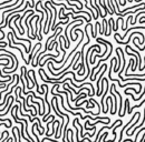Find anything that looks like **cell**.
I'll return each mask as SVG.
<instances>
[{"label": "cell", "instance_id": "3", "mask_svg": "<svg viewBox=\"0 0 145 142\" xmlns=\"http://www.w3.org/2000/svg\"><path fill=\"white\" fill-rule=\"evenodd\" d=\"M135 29H144V30H145V27H132V28H131V29H128V30H126V31H125V35H124V36H120V35L117 34V32H116L115 35L117 36V37L121 39V41H122V40L124 39V38H125V37H126V36L128 35V32H130V31H132V30H135Z\"/></svg>", "mask_w": 145, "mask_h": 142}, {"label": "cell", "instance_id": "5", "mask_svg": "<svg viewBox=\"0 0 145 142\" xmlns=\"http://www.w3.org/2000/svg\"><path fill=\"white\" fill-rule=\"evenodd\" d=\"M144 122H145V109H144V117H143V120H142V122H141V124H139V125H137V127H134V128H133V130H132V132H130V134H128V136H133V134H134L135 133V131H136V130L137 129H140V128H141L142 127V125H143L144 124Z\"/></svg>", "mask_w": 145, "mask_h": 142}, {"label": "cell", "instance_id": "8", "mask_svg": "<svg viewBox=\"0 0 145 142\" xmlns=\"http://www.w3.org/2000/svg\"><path fill=\"white\" fill-rule=\"evenodd\" d=\"M34 128H35V124H32V136H35V138H36L37 142H41V141L39 140V138H38V137L36 136V133H35V132H34Z\"/></svg>", "mask_w": 145, "mask_h": 142}, {"label": "cell", "instance_id": "6", "mask_svg": "<svg viewBox=\"0 0 145 142\" xmlns=\"http://www.w3.org/2000/svg\"><path fill=\"white\" fill-rule=\"evenodd\" d=\"M140 118H141V112H140V113H139V114H137V119H136V121H135V122H134V124H131V127H130V128H128V129L126 130V132H125V133H126V134H127V136H128V134H130L131 130H132V129H133V128H134V125H135V124H136V123H137V122H139V121H140Z\"/></svg>", "mask_w": 145, "mask_h": 142}, {"label": "cell", "instance_id": "2", "mask_svg": "<svg viewBox=\"0 0 145 142\" xmlns=\"http://www.w3.org/2000/svg\"><path fill=\"white\" fill-rule=\"evenodd\" d=\"M111 89H113V91L115 92L116 94H117L118 97H120V111H118V115H120V117H122V106H123V98H122V96H121V93L120 92L117 91V89H116V86L115 84H112L111 86Z\"/></svg>", "mask_w": 145, "mask_h": 142}, {"label": "cell", "instance_id": "7", "mask_svg": "<svg viewBox=\"0 0 145 142\" xmlns=\"http://www.w3.org/2000/svg\"><path fill=\"white\" fill-rule=\"evenodd\" d=\"M106 66H107V65H106V63H105V62H104V63H103V65H102V66H101V67H99V70H98V71H96V72H95V74H94V80H95V79H96V77H97V75H98V73H99V72H102V70H103V69H104V68H105V67H106Z\"/></svg>", "mask_w": 145, "mask_h": 142}, {"label": "cell", "instance_id": "1", "mask_svg": "<svg viewBox=\"0 0 145 142\" xmlns=\"http://www.w3.org/2000/svg\"><path fill=\"white\" fill-rule=\"evenodd\" d=\"M134 35H140V36H141V37H142V43H144V35L142 34V32H140V31L132 32V34H131V36L128 37V40H127L126 42H123V41H121V40H118V38H117V36H116V35H114V38H115V40H116V42H117V43H120V44H126V46H127L128 42L131 41V38H132Z\"/></svg>", "mask_w": 145, "mask_h": 142}, {"label": "cell", "instance_id": "4", "mask_svg": "<svg viewBox=\"0 0 145 142\" xmlns=\"http://www.w3.org/2000/svg\"><path fill=\"white\" fill-rule=\"evenodd\" d=\"M116 54H117V60H118V63H117V67L114 69L113 72H116V73H118L120 72V68H121V62H122V59H121V52H120V50H118L117 48H116Z\"/></svg>", "mask_w": 145, "mask_h": 142}]
</instances>
